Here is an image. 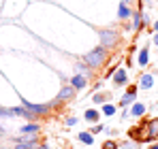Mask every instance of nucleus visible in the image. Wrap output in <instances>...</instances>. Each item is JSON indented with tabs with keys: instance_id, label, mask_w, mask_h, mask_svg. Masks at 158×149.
Segmentation results:
<instances>
[{
	"instance_id": "f257e3e1",
	"label": "nucleus",
	"mask_w": 158,
	"mask_h": 149,
	"mask_svg": "<svg viewBox=\"0 0 158 149\" xmlns=\"http://www.w3.org/2000/svg\"><path fill=\"white\" fill-rule=\"evenodd\" d=\"M109 58H111V53L103 47H96V49H92L90 53H85L83 55V64H88L94 73L96 70H101V68H105V64L109 62Z\"/></svg>"
},
{
	"instance_id": "f03ea898",
	"label": "nucleus",
	"mask_w": 158,
	"mask_h": 149,
	"mask_svg": "<svg viewBox=\"0 0 158 149\" xmlns=\"http://www.w3.org/2000/svg\"><path fill=\"white\" fill-rule=\"evenodd\" d=\"M98 38H101V47L107 51H113L118 45H120V32H115V30H111V28H103V30H98Z\"/></svg>"
},
{
	"instance_id": "7ed1b4c3",
	"label": "nucleus",
	"mask_w": 158,
	"mask_h": 149,
	"mask_svg": "<svg viewBox=\"0 0 158 149\" xmlns=\"http://www.w3.org/2000/svg\"><path fill=\"white\" fill-rule=\"evenodd\" d=\"M128 139L131 141H135V143H150L148 141V117L145 119H141L137 126H132L131 130H128Z\"/></svg>"
},
{
	"instance_id": "20e7f679",
	"label": "nucleus",
	"mask_w": 158,
	"mask_h": 149,
	"mask_svg": "<svg viewBox=\"0 0 158 149\" xmlns=\"http://www.w3.org/2000/svg\"><path fill=\"white\" fill-rule=\"evenodd\" d=\"M39 145H41L39 134H34V136H15L13 139V149H36Z\"/></svg>"
},
{
	"instance_id": "39448f33",
	"label": "nucleus",
	"mask_w": 158,
	"mask_h": 149,
	"mask_svg": "<svg viewBox=\"0 0 158 149\" xmlns=\"http://www.w3.org/2000/svg\"><path fill=\"white\" fill-rule=\"evenodd\" d=\"M143 26H148V17L143 15V11H139V9H137V11L132 13V17H131V24L126 26V28L132 30V32H141V28H143Z\"/></svg>"
},
{
	"instance_id": "423d86ee",
	"label": "nucleus",
	"mask_w": 158,
	"mask_h": 149,
	"mask_svg": "<svg viewBox=\"0 0 158 149\" xmlns=\"http://www.w3.org/2000/svg\"><path fill=\"white\" fill-rule=\"evenodd\" d=\"M137 92H139V87H137V85L126 87L124 96L120 98V107H122V109H131V104H135V102H137Z\"/></svg>"
},
{
	"instance_id": "0eeeda50",
	"label": "nucleus",
	"mask_w": 158,
	"mask_h": 149,
	"mask_svg": "<svg viewBox=\"0 0 158 149\" xmlns=\"http://www.w3.org/2000/svg\"><path fill=\"white\" fill-rule=\"evenodd\" d=\"M111 83H113V87H124L126 83H128V73H126V68H115V73L111 77Z\"/></svg>"
},
{
	"instance_id": "6e6552de",
	"label": "nucleus",
	"mask_w": 158,
	"mask_h": 149,
	"mask_svg": "<svg viewBox=\"0 0 158 149\" xmlns=\"http://www.w3.org/2000/svg\"><path fill=\"white\" fill-rule=\"evenodd\" d=\"M75 94H77V90L69 83V85H62L60 87V92H58V102H71V100L75 98Z\"/></svg>"
},
{
	"instance_id": "1a4fd4ad",
	"label": "nucleus",
	"mask_w": 158,
	"mask_h": 149,
	"mask_svg": "<svg viewBox=\"0 0 158 149\" xmlns=\"http://www.w3.org/2000/svg\"><path fill=\"white\" fill-rule=\"evenodd\" d=\"M101 115H103V113H101L98 109H94V107L83 111V119H85L88 124H92V126H94V124H101Z\"/></svg>"
},
{
	"instance_id": "9d476101",
	"label": "nucleus",
	"mask_w": 158,
	"mask_h": 149,
	"mask_svg": "<svg viewBox=\"0 0 158 149\" xmlns=\"http://www.w3.org/2000/svg\"><path fill=\"white\" fill-rule=\"evenodd\" d=\"M148 141L150 143H156L158 141V117L148 119Z\"/></svg>"
},
{
	"instance_id": "9b49d317",
	"label": "nucleus",
	"mask_w": 158,
	"mask_h": 149,
	"mask_svg": "<svg viewBox=\"0 0 158 149\" xmlns=\"http://www.w3.org/2000/svg\"><path fill=\"white\" fill-rule=\"evenodd\" d=\"M41 132V126L36 124V122H28L19 128V134L22 136H34V134H39Z\"/></svg>"
},
{
	"instance_id": "f8f14e48",
	"label": "nucleus",
	"mask_w": 158,
	"mask_h": 149,
	"mask_svg": "<svg viewBox=\"0 0 158 149\" xmlns=\"http://www.w3.org/2000/svg\"><path fill=\"white\" fill-rule=\"evenodd\" d=\"M128 113H131V117H143L148 113V104L145 102H135V104H131Z\"/></svg>"
},
{
	"instance_id": "ddd939ff",
	"label": "nucleus",
	"mask_w": 158,
	"mask_h": 149,
	"mask_svg": "<svg viewBox=\"0 0 158 149\" xmlns=\"http://www.w3.org/2000/svg\"><path fill=\"white\" fill-rule=\"evenodd\" d=\"M88 81H90V79H88V77H83V74H73L69 83H71V85L79 92V90H85V87H88Z\"/></svg>"
},
{
	"instance_id": "4468645a",
	"label": "nucleus",
	"mask_w": 158,
	"mask_h": 149,
	"mask_svg": "<svg viewBox=\"0 0 158 149\" xmlns=\"http://www.w3.org/2000/svg\"><path fill=\"white\" fill-rule=\"evenodd\" d=\"M137 87H141V90H152L154 87V77L148 73H141L139 74V83H137Z\"/></svg>"
},
{
	"instance_id": "2eb2a0df",
	"label": "nucleus",
	"mask_w": 158,
	"mask_h": 149,
	"mask_svg": "<svg viewBox=\"0 0 158 149\" xmlns=\"http://www.w3.org/2000/svg\"><path fill=\"white\" fill-rule=\"evenodd\" d=\"M132 13H135V11H132L128 4L120 2V6H118V19H120V22H126V19H131Z\"/></svg>"
},
{
	"instance_id": "dca6fc26",
	"label": "nucleus",
	"mask_w": 158,
	"mask_h": 149,
	"mask_svg": "<svg viewBox=\"0 0 158 149\" xmlns=\"http://www.w3.org/2000/svg\"><path fill=\"white\" fill-rule=\"evenodd\" d=\"M109 98H111V92H94L92 94V100H94V104H105V102H109Z\"/></svg>"
},
{
	"instance_id": "f3484780",
	"label": "nucleus",
	"mask_w": 158,
	"mask_h": 149,
	"mask_svg": "<svg viewBox=\"0 0 158 149\" xmlns=\"http://www.w3.org/2000/svg\"><path fill=\"white\" fill-rule=\"evenodd\" d=\"M101 113L107 115V117H113V115L118 113V107H115V104H111V102H105V104L101 107Z\"/></svg>"
},
{
	"instance_id": "a211bd4d",
	"label": "nucleus",
	"mask_w": 158,
	"mask_h": 149,
	"mask_svg": "<svg viewBox=\"0 0 158 149\" xmlns=\"http://www.w3.org/2000/svg\"><path fill=\"white\" fill-rule=\"evenodd\" d=\"M77 139H79V143H83V145H94V136H92L88 130H85V132H79Z\"/></svg>"
},
{
	"instance_id": "6ab92c4d",
	"label": "nucleus",
	"mask_w": 158,
	"mask_h": 149,
	"mask_svg": "<svg viewBox=\"0 0 158 149\" xmlns=\"http://www.w3.org/2000/svg\"><path fill=\"white\" fill-rule=\"evenodd\" d=\"M148 62H150V49L145 47L139 51V66H148Z\"/></svg>"
},
{
	"instance_id": "aec40b11",
	"label": "nucleus",
	"mask_w": 158,
	"mask_h": 149,
	"mask_svg": "<svg viewBox=\"0 0 158 149\" xmlns=\"http://www.w3.org/2000/svg\"><path fill=\"white\" fill-rule=\"evenodd\" d=\"M77 74H83V77H88V79H90V77L94 74V70H92L88 64H77Z\"/></svg>"
},
{
	"instance_id": "412c9836",
	"label": "nucleus",
	"mask_w": 158,
	"mask_h": 149,
	"mask_svg": "<svg viewBox=\"0 0 158 149\" xmlns=\"http://www.w3.org/2000/svg\"><path fill=\"white\" fill-rule=\"evenodd\" d=\"M103 130H107L105 124H94V126H90V130H88V132H90L92 136H96V134H98V132H103Z\"/></svg>"
},
{
	"instance_id": "4be33fe9",
	"label": "nucleus",
	"mask_w": 158,
	"mask_h": 149,
	"mask_svg": "<svg viewBox=\"0 0 158 149\" xmlns=\"http://www.w3.org/2000/svg\"><path fill=\"white\" fill-rule=\"evenodd\" d=\"M118 147H120V145H118L113 139H105V141H103V147H101V149H118Z\"/></svg>"
},
{
	"instance_id": "5701e85b",
	"label": "nucleus",
	"mask_w": 158,
	"mask_h": 149,
	"mask_svg": "<svg viewBox=\"0 0 158 149\" xmlns=\"http://www.w3.org/2000/svg\"><path fill=\"white\" fill-rule=\"evenodd\" d=\"M120 147H122V149H137V147H139V143H135V141H124Z\"/></svg>"
},
{
	"instance_id": "b1692460",
	"label": "nucleus",
	"mask_w": 158,
	"mask_h": 149,
	"mask_svg": "<svg viewBox=\"0 0 158 149\" xmlns=\"http://www.w3.org/2000/svg\"><path fill=\"white\" fill-rule=\"evenodd\" d=\"M77 122H79L77 117H69V119H66V122H64V124H66V128H73V126L77 124Z\"/></svg>"
},
{
	"instance_id": "393cba45",
	"label": "nucleus",
	"mask_w": 158,
	"mask_h": 149,
	"mask_svg": "<svg viewBox=\"0 0 158 149\" xmlns=\"http://www.w3.org/2000/svg\"><path fill=\"white\" fill-rule=\"evenodd\" d=\"M148 149H158V141H156V143H150V145H148Z\"/></svg>"
},
{
	"instance_id": "a878e982",
	"label": "nucleus",
	"mask_w": 158,
	"mask_h": 149,
	"mask_svg": "<svg viewBox=\"0 0 158 149\" xmlns=\"http://www.w3.org/2000/svg\"><path fill=\"white\" fill-rule=\"evenodd\" d=\"M122 2H124V4H128V6H131L132 2H135V0H122Z\"/></svg>"
},
{
	"instance_id": "bb28decb",
	"label": "nucleus",
	"mask_w": 158,
	"mask_h": 149,
	"mask_svg": "<svg viewBox=\"0 0 158 149\" xmlns=\"http://www.w3.org/2000/svg\"><path fill=\"white\" fill-rule=\"evenodd\" d=\"M154 43H156V45H158V32H156V34H154Z\"/></svg>"
},
{
	"instance_id": "cd10ccee",
	"label": "nucleus",
	"mask_w": 158,
	"mask_h": 149,
	"mask_svg": "<svg viewBox=\"0 0 158 149\" xmlns=\"http://www.w3.org/2000/svg\"><path fill=\"white\" fill-rule=\"evenodd\" d=\"M154 30H156V32H158V22H154Z\"/></svg>"
},
{
	"instance_id": "c85d7f7f",
	"label": "nucleus",
	"mask_w": 158,
	"mask_h": 149,
	"mask_svg": "<svg viewBox=\"0 0 158 149\" xmlns=\"http://www.w3.org/2000/svg\"><path fill=\"white\" fill-rule=\"evenodd\" d=\"M143 2H150V0H143Z\"/></svg>"
}]
</instances>
